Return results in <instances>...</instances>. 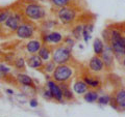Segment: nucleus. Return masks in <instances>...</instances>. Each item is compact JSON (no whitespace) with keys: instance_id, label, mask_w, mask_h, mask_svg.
<instances>
[{"instance_id":"15","label":"nucleus","mask_w":125,"mask_h":117,"mask_svg":"<svg viewBox=\"0 0 125 117\" xmlns=\"http://www.w3.org/2000/svg\"><path fill=\"white\" fill-rule=\"evenodd\" d=\"M73 91L76 94L83 95L84 93H87L89 91V86L85 84V82L83 80H77L73 84Z\"/></svg>"},{"instance_id":"11","label":"nucleus","mask_w":125,"mask_h":117,"mask_svg":"<svg viewBox=\"0 0 125 117\" xmlns=\"http://www.w3.org/2000/svg\"><path fill=\"white\" fill-rule=\"evenodd\" d=\"M47 87L51 92V94L53 96V99L58 103H62V100H64V95H62V89L60 87V85L55 83L54 80H49L47 82Z\"/></svg>"},{"instance_id":"14","label":"nucleus","mask_w":125,"mask_h":117,"mask_svg":"<svg viewBox=\"0 0 125 117\" xmlns=\"http://www.w3.org/2000/svg\"><path fill=\"white\" fill-rule=\"evenodd\" d=\"M42 42L39 40H30L25 46V50L27 53H29L30 55L32 54H38L40 49L42 48Z\"/></svg>"},{"instance_id":"17","label":"nucleus","mask_w":125,"mask_h":117,"mask_svg":"<svg viewBox=\"0 0 125 117\" xmlns=\"http://www.w3.org/2000/svg\"><path fill=\"white\" fill-rule=\"evenodd\" d=\"M38 55L42 58L43 61H49L52 57V52L48 45H44V46H42V48L40 49Z\"/></svg>"},{"instance_id":"31","label":"nucleus","mask_w":125,"mask_h":117,"mask_svg":"<svg viewBox=\"0 0 125 117\" xmlns=\"http://www.w3.org/2000/svg\"><path fill=\"white\" fill-rule=\"evenodd\" d=\"M38 105H39V103H38V100L37 99H31L29 100V106L31 108H37Z\"/></svg>"},{"instance_id":"27","label":"nucleus","mask_w":125,"mask_h":117,"mask_svg":"<svg viewBox=\"0 0 125 117\" xmlns=\"http://www.w3.org/2000/svg\"><path fill=\"white\" fill-rule=\"evenodd\" d=\"M11 11L10 9H2L0 10V25L4 24L5 21L7 20V18L10 16Z\"/></svg>"},{"instance_id":"33","label":"nucleus","mask_w":125,"mask_h":117,"mask_svg":"<svg viewBox=\"0 0 125 117\" xmlns=\"http://www.w3.org/2000/svg\"><path fill=\"white\" fill-rule=\"evenodd\" d=\"M122 64H123V66L125 67V56L123 57V59H122Z\"/></svg>"},{"instance_id":"5","label":"nucleus","mask_w":125,"mask_h":117,"mask_svg":"<svg viewBox=\"0 0 125 117\" xmlns=\"http://www.w3.org/2000/svg\"><path fill=\"white\" fill-rule=\"evenodd\" d=\"M77 10L74 6H65L62 8H58L56 16L57 19L64 25H71L77 18Z\"/></svg>"},{"instance_id":"18","label":"nucleus","mask_w":125,"mask_h":117,"mask_svg":"<svg viewBox=\"0 0 125 117\" xmlns=\"http://www.w3.org/2000/svg\"><path fill=\"white\" fill-rule=\"evenodd\" d=\"M83 80L85 82V84L89 87H91L93 89H99L101 86V82L95 77H90V76H83Z\"/></svg>"},{"instance_id":"6","label":"nucleus","mask_w":125,"mask_h":117,"mask_svg":"<svg viewBox=\"0 0 125 117\" xmlns=\"http://www.w3.org/2000/svg\"><path fill=\"white\" fill-rule=\"evenodd\" d=\"M34 33H36V27L33 24L27 22H23L16 30V35L21 40H30L34 36Z\"/></svg>"},{"instance_id":"9","label":"nucleus","mask_w":125,"mask_h":117,"mask_svg":"<svg viewBox=\"0 0 125 117\" xmlns=\"http://www.w3.org/2000/svg\"><path fill=\"white\" fill-rule=\"evenodd\" d=\"M109 105L114 109H118V108L125 109V89L124 88H119L115 92V94L112 96Z\"/></svg>"},{"instance_id":"3","label":"nucleus","mask_w":125,"mask_h":117,"mask_svg":"<svg viewBox=\"0 0 125 117\" xmlns=\"http://www.w3.org/2000/svg\"><path fill=\"white\" fill-rule=\"evenodd\" d=\"M73 68L68 64H58L56 65L54 72L51 74L52 79L58 83H67L73 77Z\"/></svg>"},{"instance_id":"12","label":"nucleus","mask_w":125,"mask_h":117,"mask_svg":"<svg viewBox=\"0 0 125 117\" xmlns=\"http://www.w3.org/2000/svg\"><path fill=\"white\" fill-rule=\"evenodd\" d=\"M89 69L93 73H101L103 72L105 69V65L103 63L102 59H101V57L98 56V55H95L93 56L91 59L89 61Z\"/></svg>"},{"instance_id":"23","label":"nucleus","mask_w":125,"mask_h":117,"mask_svg":"<svg viewBox=\"0 0 125 117\" xmlns=\"http://www.w3.org/2000/svg\"><path fill=\"white\" fill-rule=\"evenodd\" d=\"M83 24H78L76 25L75 27H73V29H72V36L74 40H80V37L83 36Z\"/></svg>"},{"instance_id":"30","label":"nucleus","mask_w":125,"mask_h":117,"mask_svg":"<svg viewBox=\"0 0 125 117\" xmlns=\"http://www.w3.org/2000/svg\"><path fill=\"white\" fill-rule=\"evenodd\" d=\"M43 96H44L46 100H50L53 99V96H52V94H51V92H50L49 89H47V90H44V92H43Z\"/></svg>"},{"instance_id":"20","label":"nucleus","mask_w":125,"mask_h":117,"mask_svg":"<svg viewBox=\"0 0 125 117\" xmlns=\"http://www.w3.org/2000/svg\"><path fill=\"white\" fill-rule=\"evenodd\" d=\"M104 48H105V45L103 44V42L101 38H95L94 40V42H93V49H94V53L95 55H98L100 56L102 52L104 51Z\"/></svg>"},{"instance_id":"1","label":"nucleus","mask_w":125,"mask_h":117,"mask_svg":"<svg viewBox=\"0 0 125 117\" xmlns=\"http://www.w3.org/2000/svg\"><path fill=\"white\" fill-rule=\"evenodd\" d=\"M114 52L117 59H123L125 56V35L119 29H109V41L107 44Z\"/></svg>"},{"instance_id":"28","label":"nucleus","mask_w":125,"mask_h":117,"mask_svg":"<svg viewBox=\"0 0 125 117\" xmlns=\"http://www.w3.org/2000/svg\"><path fill=\"white\" fill-rule=\"evenodd\" d=\"M111 100H112V96L111 95H101L99 96L98 100H97V103H98L99 105H104V106H106V105H108L109 103H111Z\"/></svg>"},{"instance_id":"8","label":"nucleus","mask_w":125,"mask_h":117,"mask_svg":"<svg viewBox=\"0 0 125 117\" xmlns=\"http://www.w3.org/2000/svg\"><path fill=\"white\" fill-rule=\"evenodd\" d=\"M22 23H23V18L20 13H11L4 23V27H6L11 32H14V31L16 32V30L18 29V27Z\"/></svg>"},{"instance_id":"29","label":"nucleus","mask_w":125,"mask_h":117,"mask_svg":"<svg viewBox=\"0 0 125 117\" xmlns=\"http://www.w3.org/2000/svg\"><path fill=\"white\" fill-rule=\"evenodd\" d=\"M64 45L66 46V47H68L69 49H73V47H74V45H75V40L74 38H71V37H66V38H64Z\"/></svg>"},{"instance_id":"4","label":"nucleus","mask_w":125,"mask_h":117,"mask_svg":"<svg viewBox=\"0 0 125 117\" xmlns=\"http://www.w3.org/2000/svg\"><path fill=\"white\" fill-rule=\"evenodd\" d=\"M51 59L58 64H67L72 59V50L69 49L65 45H61L56 47L52 51Z\"/></svg>"},{"instance_id":"19","label":"nucleus","mask_w":125,"mask_h":117,"mask_svg":"<svg viewBox=\"0 0 125 117\" xmlns=\"http://www.w3.org/2000/svg\"><path fill=\"white\" fill-rule=\"evenodd\" d=\"M60 87L62 89V95H64L65 100H71L74 99L73 91L71 90V88H70V86L67 83H60Z\"/></svg>"},{"instance_id":"13","label":"nucleus","mask_w":125,"mask_h":117,"mask_svg":"<svg viewBox=\"0 0 125 117\" xmlns=\"http://www.w3.org/2000/svg\"><path fill=\"white\" fill-rule=\"evenodd\" d=\"M26 64L31 68L42 69L44 66V61L42 60V58L38 54H32L26 59Z\"/></svg>"},{"instance_id":"10","label":"nucleus","mask_w":125,"mask_h":117,"mask_svg":"<svg viewBox=\"0 0 125 117\" xmlns=\"http://www.w3.org/2000/svg\"><path fill=\"white\" fill-rule=\"evenodd\" d=\"M101 59H102L103 63L105 65V68L106 69H111L114 67V62H115V55L113 50L111 49V47L108 45H105L104 51L102 52V54L100 55Z\"/></svg>"},{"instance_id":"2","label":"nucleus","mask_w":125,"mask_h":117,"mask_svg":"<svg viewBox=\"0 0 125 117\" xmlns=\"http://www.w3.org/2000/svg\"><path fill=\"white\" fill-rule=\"evenodd\" d=\"M24 16L30 21H41L46 18V10L38 2H29L23 8Z\"/></svg>"},{"instance_id":"22","label":"nucleus","mask_w":125,"mask_h":117,"mask_svg":"<svg viewBox=\"0 0 125 117\" xmlns=\"http://www.w3.org/2000/svg\"><path fill=\"white\" fill-rule=\"evenodd\" d=\"M83 99L85 102H88V103H95L99 99L98 92L95 90H89L87 93L83 94Z\"/></svg>"},{"instance_id":"32","label":"nucleus","mask_w":125,"mask_h":117,"mask_svg":"<svg viewBox=\"0 0 125 117\" xmlns=\"http://www.w3.org/2000/svg\"><path fill=\"white\" fill-rule=\"evenodd\" d=\"M6 93L7 94H14V90L13 89H6Z\"/></svg>"},{"instance_id":"26","label":"nucleus","mask_w":125,"mask_h":117,"mask_svg":"<svg viewBox=\"0 0 125 117\" xmlns=\"http://www.w3.org/2000/svg\"><path fill=\"white\" fill-rule=\"evenodd\" d=\"M14 65H15V67L18 69H24L25 65H26V60L23 57H18L15 59Z\"/></svg>"},{"instance_id":"21","label":"nucleus","mask_w":125,"mask_h":117,"mask_svg":"<svg viewBox=\"0 0 125 117\" xmlns=\"http://www.w3.org/2000/svg\"><path fill=\"white\" fill-rule=\"evenodd\" d=\"M94 30V25L93 23H88V24L83 25V37L85 42H88L91 38V34Z\"/></svg>"},{"instance_id":"24","label":"nucleus","mask_w":125,"mask_h":117,"mask_svg":"<svg viewBox=\"0 0 125 117\" xmlns=\"http://www.w3.org/2000/svg\"><path fill=\"white\" fill-rule=\"evenodd\" d=\"M56 65L57 64L51 59V60H49V61H46V63H44V66H43L42 69L45 73H47V74H52L54 72V69H55Z\"/></svg>"},{"instance_id":"7","label":"nucleus","mask_w":125,"mask_h":117,"mask_svg":"<svg viewBox=\"0 0 125 117\" xmlns=\"http://www.w3.org/2000/svg\"><path fill=\"white\" fill-rule=\"evenodd\" d=\"M42 41L44 45H60L64 41V36L58 31H50L42 34Z\"/></svg>"},{"instance_id":"25","label":"nucleus","mask_w":125,"mask_h":117,"mask_svg":"<svg viewBox=\"0 0 125 117\" xmlns=\"http://www.w3.org/2000/svg\"><path fill=\"white\" fill-rule=\"evenodd\" d=\"M74 2V0H51V3L58 8H62V7L65 6H70Z\"/></svg>"},{"instance_id":"16","label":"nucleus","mask_w":125,"mask_h":117,"mask_svg":"<svg viewBox=\"0 0 125 117\" xmlns=\"http://www.w3.org/2000/svg\"><path fill=\"white\" fill-rule=\"evenodd\" d=\"M16 79H17L18 83L21 84L23 87H31V86H34L33 84V80L31 79L29 76L25 75V74H18L17 77H16Z\"/></svg>"}]
</instances>
